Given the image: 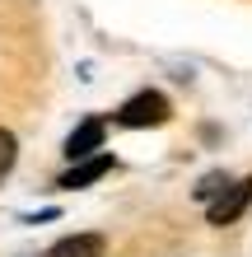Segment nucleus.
Returning <instances> with one entry per match:
<instances>
[{
  "label": "nucleus",
  "mask_w": 252,
  "mask_h": 257,
  "mask_svg": "<svg viewBox=\"0 0 252 257\" xmlns=\"http://www.w3.org/2000/svg\"><path fill=\"white\" fill-rule=\"evenodd\" d=\"M168 117H173L168 98L159 94V89H140L136 98H126L122 108H117V126H131V131H140V126H164Z\"/></svg>",
  "instance_id": "1"
},
{
  "label": "nucleus",
  "mask_w": 252,
  "mask_h": 257,
  "mask_svg": "<svg viewBox=\"0 0 252 257\" xmlns=\"http://www.w3.org/2000/svg\"><path fill=\"white\" fill-rule=\"evenodd\" d=\"M247 201H252V178L233 183L229 192L219 187V196L210 201V210H205V215H210V224H229V220H238L243 210H247Z\"/></svg>",
  "instance_id": "2"
},
{
  "label": "nucleus",
  "mask_w": 252,
  "mask_h": 257,
  "mask_svg": "<svg viewBox=\"0 0 252 257\" xmlns=\"http://www.w3.org/2000/svg\"><path fill=\"white\" fill-rule=\"evenodd\" d=\"M94 150H103V122H98V117H89V122H80L75 131L66 136V155L70 159H89Z\"/></svg>",
  "instance_id": "3"
},
{
  "label": "nucleus",
  "mask_w": 252,
  "mask_h": 257,
  "mask_svg": "<svg viewBox=\"0 0 252 257\" xmlns=\"http://www.w3.org/2000/svg\"><path fill=\"white\" fill-rule=\"evenodd\" d=\"M108 169H112V155H89V159L75 164L70 173H61V183H56V187H70V192H75V187H89V183H98Z\"/></svg>",
  "instance_id": "4"
},
{
  "label": "nucleus",
  "mask_w": 252,
  "mask_h": 257,
  "mask_svg": "<svg viewBox=\"0 0 252 257\" xmlns=\"http://www.w3.org/2000/svg\"><path fill=\"white\" fill-rule=\"evenodd\" d=\"M47 257H103V234H70Z\"/></svg>",
  "instance_id": "5"
},
{
  "label": "nucleus",
  "mask_w": 252,
  "mask_h": 257,
  "mask_svg": "<svg viewBox=\"0 0 252 257\" xmlns=\"http://www.w3.org/2000/svg\"><path fill=\"white\" fill-rule=\"evenodd\" d=\"M10 169H14V136L0 131V178H5Z\"/></svg>",
  "instance_id": "6"
}]
</instances>
